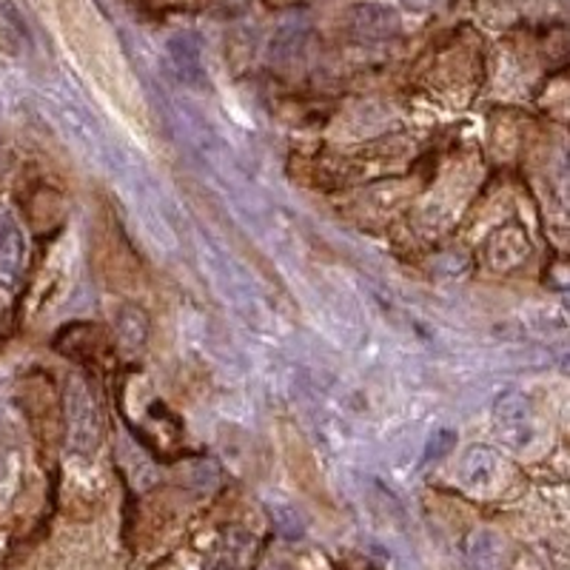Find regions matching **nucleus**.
<instances>
[{"instance_id":"2","label":"nucleus","mask_w":570,"mask_h":570,"mask_svg":"<svg viewBox=\"0 0 570 570\" xmlns=\"http://www.w3.org/2000/svg\"><path fill=\"white\" fill-rule=\"evenodd\" d=\"M531 254V243L519 228H505V232L493 234L491 246H488V263L497 272H513L528 259Z\"/></svg>"},{"instance_id":"3","label":"nucleus","mask_w":570,"mask_h":570,"mask_svg":"<svg viewBox=\"0 0 570 570\" xmlns=\"http://www.w3.org/2000/svg\"><path fill=\"white\" fill-rule=\"evenodd\" d=\"M497 454H491L488 448H476V451H471L465 460V473H468V482H473V485H485L488 480L493 476V471H497Z\"/></svg>"},{"instance_id":"4","label":"nucleus","mask_w":570,"mask_h":570,"mask_svg":"<svg viewBox=\"0 0 570 570\" xmlns=\"http://www.w3.org/2000/svg\"><path fill=\"white\" fill-rule=\"evenodd\" d=\"M559 368H562V374H564V376H570V354L564 356V360H562V365H559Z\"/></svg>"},{"instance_id":"5","label":"nucleus","mask_w":570,"mask_h":570,"mask_svg":"<svg viewBox=\"0 0 570 570\" xmlns=\"http://www.w3.org/2000/svg\"><path fill=\"white\" fill-rule=\"evenodd\" d=\"M568 323H570V305H568Z\"/></svg>"},{"instance_id":"1","label":"nucleus","mask_w":570,"mask_h":570,"mask_svg":"<svg viewBox=\"0 0 570 570\" xmlns=\"http://www.w3.org/2000/svg\"><path fill=\"white\" fill-rule=\"evenodd\" d=\"M497 425L511 445H525L533 434L531 402L519 394H508L497 402Z\"/></svg>"}]
</instances>
